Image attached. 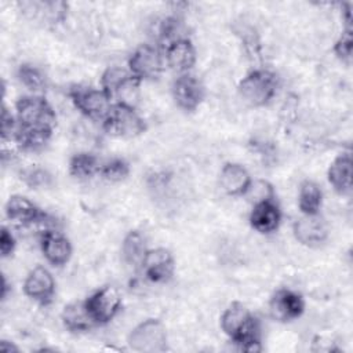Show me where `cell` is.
Returning <instances> with one entry per match:
<instances>
[{
    "label": "cell",
    "mask_w": 353,
    "mask_h": 353,
    "mask_svg": "<svg viewBox=\"0 0 353 353\" xmlns=\"http://www.w3.org/2000/svg\"><path fill=\"white\" fill-rule=\"evenodd\" d=\"M279 87L277 74L266 69H254L239 83V95L250 106L268 105L276 95Z\"/></svg>",
    "instance_id": "6da1fadb"
},
{
    "label": "cell",
    "mask_w": 353,
    "mask_h": 353,
    "mask_svg": "<svg viewBox=\"0 0 353 353\" xmlns=\"http://www.w3.org/2000/svg\"><path fill=\"white\" fill-rule=\"evenodd\" d=\"M102 121L105 132L117 138H134L146 131V123L135 108L121 102L112 103Z\"/></svg>",
    "instance_id": "7a4b0ae2"
},
{
    "label": "cell",
    "mask_w": 353,
    "mask_h": 353,
    "mask_svg": "<svg viewBox=\"0 0 353 353\" xmlns=\"http://www.w3.org/2000/svg\"><path fill=\"white\" fill-rule=\"evenodd\" d=\"M17 120L22 127L52 130L57 123V116L52 106L44 97L26 95L21 97L17 103Z\"/></svg>",
    "instance_id": "3957f363"
},
{
    "label": "cell",
    "mask_w": 353,
    "mask_h": 353,
    "mask_svg": "<svg viewBox=\"0 0 353 353\" xmlns=\"http://www.w3.org/2000/svg\"><path fill=\"white\" fill-rule=\"evenodd\" d=\"M128 345L132 350L143 353L164 352L167 349L165 327L157 319H148L131 331Z\"/></svg>",
    "instance_id": "277c9868"
},
{
    "label": "cell",
    "mask_w": 353,
    "mask_h": 353,
    "mask_svg": "<svg viewBox=\"0 0 353 353\" xmlns=\"http://www.w3.org/2000/svg\"><path fill=\"white\" fill-rule=\"evenodd\" d=\"M128 68L138 80H156L160 77L164 63L160 50L150 44H141L128 58Z\"/></svg>",
    "instance_id": "5b68a950"
},
{
    "label": "cell",
    "mask_w": 353,
    "mask_h": 353,
    "mask_svg": "<svg viewBox=\"0 0 353 353\" xmlns=\"http://www.w3.org/2000/svg\"><path fill=\"white\" fill-rule=\"evenodd\" d=\"M84 302L94 323L101 325L109 323L119 313L121 307V295L117 288L106 285L91 294Z\"/></svg>",
    "instance_id": "8992f818"
},
{
    "label": "cell",
    "mask_w": 353,
    "mask_h": 353,
    "mask_svg": "<svg viewBox=\"0 0 353 353\" xmlns=\"http://www.w3.org/2000/svg\"><path fill=\"white\" fill-rule=\"evenodd\" d=\"M69 97L74 108L87 117L103 119L112 106V99L103 90L92 87H73Z\"/></svg>",
    "instance_id": "52a82bcc"
},
{
    "label": "cell",
    "mask_w": 353,
    "mask_h": 353,
    "mask_svg": "<svg viewBox=\"0 0 353 353\" xmlns=\"http://www.w3.org/2000/svg\"><path fill=\"white\" fill-rule=\"evenodd\" d=\"M204 94V85L194 74L183 73L172 83V98L176 106L185 112H194L201 105Z\"/></svg>",
    "instance_id": "ba28073f"
},
{
    "label": "cell",
    "mask_w": 353,
    "mask_h": 353,
    "mask_svg": "<svg viewBox=\"0 0 353 353\" xmlns=\"http://www.w3.org/2000/svg\"><path fill=\"white\" fill-rule=\"evenodd\" d=\"M303 310H305L303 296L299 292L288 288L277 290L272 295L269 302L270 316L280 323L292 321L301 317Z\"/></svg>",
    "instance_id": "9c48e42d"
},
{
    "label": "cell",
    "mask_w": 353,
    "mask_h": 353,
    "mask_svg": "<svg viewBox=\"0 0 353 353\" xmlns=\"http://www.w3.org/2000/svg\"><path fill=\"white\" fill-rule=\"evenodd\" d=\"M21 11L32 21L44 25H57L66 19L69 6L65 1H21Z\"/></svg>",
    "instance_id": "30bf717a"
},
{
    "label": "cell",
    "mask_w": 353,
    "mask_h": 353,
    "mask_svg": "<svg viewBox=\"0 0 353 353\" xmlns=\"http://www.w3.org/2000/svg\"><path fill=\"white\" fill-rule=\"evenodd\" d=\"M141 266L148 280L153 283L168 281L174 276L175 270L174 256L165 248L148 250Z\"/></svg>",
    "instance_id": "8fae6325"
},
{
    "label": "cell",
    "mask_w": 353,
    "mask_h": 353,
    "mask_svg": "<svg viewBox=\"0 0 353 353\" xmlns=\"http://www.w3.org/2000/svg\"><path fill=\"white\" fill-rule=\"evenodd\" d=\"M23 292L40 305L51 303L55 294V281L52 274L43 266H36L25 279Z\"/></svg>",
    "instance_id": "7c38bea8"
},
{
    "label": "cell",
    "mask_w": 353,
    "mask_h": 353,
    "mask_svg": "<svg viewBox=\"0 0 353 353\" xmlns=\"http://www.w3.org/2000/svg\"><path fill=\"white\" fill-rule=\"evenodd\" d=\"M295 239L307 247H319L328 237L325 222L317 215H303L294 223Z\"/></svg>",
    "instance_id": "4fadbf2b"
},
{
    "label": "cell",
    "mask_w": 353,
    "mask_h": 353,
    "mask_svg": "<svg viewBox=\"0 0 353 353\" xmlns=\"http://www.w3.org/2000/svg\"><path fill=\"white\" fill-rule=\"evenodd\" d=\"M6 215L11 222L22 226L43 222L47 218L36 204L21 194H14L8 199L6 204Z\"/></svg>",
    "instance_id": "5bb4252c"
},
{
    "label": "cell",
    "mask_w": 353,
    "mask_h": 353,
    "mask_svg": "<svg viewBox=\"0 0 353 353\" xmlns=\"http://www.w3.org/2000/svg\"><path fill=\"white\" fill-rule=\"evenodd\" d=\"M167 65L181 74L188 73L196 63V50L193 43L186 37H179L167 44L165 48Z\"/></svg>",
    "instance_id": "9a60e30c"
},
{
    "label": "cell",
    "mask_w": 353,
    "mask_h": 353,
    "mask_svg": "<svg viewBox=\"0 0 353 353\" xmlns=\"http://www.w3.org/2000/svg\"><path fill=\"white\" fill-rule=\"evenodd\" d=\"M40 247L46 259L54 266L65 265L72 256L70 241L57 230H46L40 237Z\"/></svg>",
    "instance_id": "2e32d148"
},
{
    "label": "cell",
    "mask_w": 353,
    "mask_h": 353,
    "mask_svg": "<svg viewBox=\"0 0 353 353\" xmlns=\"http://www.w3.org/2000/svg\"><path fill=\"white\" fill-rule=\"evenodd\" d=\"M252 179L250 172L237 163H226L219 174V185L229 196H244Z\"/></svg>",
    "instance_id": "e0dca14e"
},
{
    "label": "cell",
    "mask_w": 353,
    "mask_h": 353,
    "mask_svg": "<svg viewBox=\"0 0 353 353\" xmlns=\"http://www.w3.org/2000/svg\"><path fill=\"white\" fill-rule=\"evenodd\" d=\"M281 221V212L274 200H265L254 204L250 214V225L259 233L274 232Z\"/></svg>",
    "instance_id": "ac0fdd59"
},
{
    "label": "cell",
    "mask_w": 353,
    "mask_h": 353,
    "mask_svg": "<svg viewBox=\"0 0 353 353\" xmlns=\"http://www.w3.org/2000/svg\"><path fill=\"white\" fill-rule=\"evenodd\" d=\"M328 182L339 194H350L352 192V156L342 153L334 159L328 168Z\"/></svg>",
    "instance_id": "d6986e66"
},
{
    "label": "cell",
    "mask_w": 353,
    "mask_h": 353,
    "mask_svg": "<svg viewBox=\"0 0 353 353\" xmlns=\"http://www.w3.org/2000/svg\"><path fill=\"white\" fill-rule=\"evenodd\" d=\"M62 323L70 332H85L97 325L87 310L85 302H73L63 307Z\"/></svg>",
    "instance_id": "ffe728a7"
},
{
    "label": "cell",
    "mask_w": 353,
    "mask_h": 353,
    "mask_svg": "<svg viewBox=\"0 0 353 353\" xmlns=\"http://www.w3.org/2000/svg\"><path fill=\"white\" fill-rule=\"evenodd\" d=\"M251 316L252 313L241 302H233L221 316V328L230 336V339H233L245 327Z\"/></svg>",
    "instance_id": "44dd1931"
},
{
    "label": "cell",
    "mask_w": 353,
    "mask_h": 353,
    "mask_svg": "<svg viewBox=\"0 0 353 353\" xmlns=\"http://www.w3.org/2000/svg\"><path fill=\"white\" fill-rule=\"evenodd\" d=\"M323 203V192L313 181H303L299 186L298 207L303 215H317Z\"/></svg>",
    "instance_id": "7402d4cb"
},
{
    "label": "cell",
    "mask_w": 353,
    "mask_h": 353,
    "mask_svg": "<svg viewBox=\"0 0 353 353\" xmlns=\"http://www.w3.org/2000/svg\"><path fill=\"white\" fill-rule=\"evenodd\" d=\"M51 135L52 130L19 125L18 132L15 135V142L23 150H39L48 143Z\"/></svg>",
    "instance_id": "603a6c76"
},
{
    "label": "cell",
    "mask_w": 353,
    "mask_h": 353,
    "mask_svg": "<svg viewBox=\"0 0 353 353\" xmlns=\"http://www.w3.org/2000/svg\"><path fill=\"white\" fill-rule=\"evenodd\" d=\"M146 251L148 250L143 236L138 230L128 232L121 244V254L124 261L132 266L142 265Z\"/></svg>",
    "instance_id": "cb8c5ba5"
},
{
    "label": "cell",
    "mask_w": 353,
    "mask_h": 353,
    "mask_svg": "<svg viewBox=\"0 0 353 353\" xmlns=\"http://www.w3.org/2000/svg\"><path fill=\"white\" fill-rule=\"evenodd\" d=\"M98 159L87 152H80L72 156L69 161V174L77 179H88L99 172Z\"/></svg>",
    "instance_id": "d4e9b609"
},
{
    "label": "cell",
    "mask_w": 353,
    "mask_h": 353,
    "mask_svg": "<svg viewBox=\"0 0 353 353\" xmlns=\"http://www.w3.org/2000/svg\"><path fill=\"white\" fill-rule=\"evenodd\" d=\"M131 77H132L131 72H127L120 66H110L101 76V90H103L110 99H114L119 90Z\"/></svg>",
    "instance_id": "484cf974"
},
{
    "label": "cell",
    "mask_w": 353,
    "mask_h": 353,
    "mask_svg": "<svg viewBox=\"0 0 353 353\" xmlns=\"http://www.w3.org/2000/svg\"><path fill=\"white\" fill-rule=\"evenodd\" d=\"M18 79L19 81L28 87L30 91H41L46 87V76L44 73L32 63H22L18 68Z\"/></svg>",
    "instance_id": "4316f807"
},
{
    "label": "cell",
    "mask_w": 353,
    "mask_h": 353,
    "mask_svg": "<svg viewBox=\"0 0 353 353\" xmlns=\"http://www.w3.org/2000/svg\"><path fill=\"white\" fill-rule=\"evenodd\" d=\"M99 174L103 179L109 182H120L125 179L130 174V164L120 157L112 159L101 165Z\"/></svg>",
    "instance_id": "83f0119b"
},
{
    "label": "cell",
    "mask_w": 353,
    "mask_h": 353,
    "mask_svg": "<svg viewBox=\"0 0 353 353\" xmlns=\"http://www.w3.org/2000/svg\"><path fill=\"white\" fill-rule=\"evenodd\" d=\"M234 32L241 39V43H243L245 51L251 57H259L261 46H259V39H258V34H256L255 29L251 25L239 23L234 28Z\"/></svg>",
    "instance_id": "f1b7e54d"
},
{
    "label": "cell",
    "mask_w": 353,
    "mask_h": 353,
    "mask_svg": "<svg viewBox=\"0 0 353 353\" xmlns=\"http://www.w3.org/2000/svg\"><path fill=\"white\" fill-rule=\"evenodd\" d=\"M251 203L256 204L265 200H273L274 199V192L273 188L269 182L266 181H254L248 186L245 194H244Z\"/></svg>",
    "instance_id": "f546056e"
},
{
    "label": "cell",
    "mask_w": 353,
    "mask_h": 353,
    "mask_svg": "<svg viewBox=\"0 0 353 353\" xmlns=\"http://www.w3.org/2000/svg\"><path fill=\"white\" fill-rule=\"evenodd\" d=\"M334 52L335 55L346 65H350L352 62V52H353V37H352V29H345L339 39L334 44Z\"/></svg>",
    "instance_id": "4dcf8cb0"
},
{
    "label": "cell",
    "mask_w": 353,
    "mask_h": 353,
    "mask_svg": "<svg viewBox=\"0 0 353 353\" xmlns=\"http://www.w3.org/2000/svg\"><path fill=\"white\" fill-rule=\"evenodd\" d=\"M18 127H19V123H17L14 116L7 110L6 106H3V110H1V141L3 142L11 141V139L15 141Z\"/></svg>",
    "instance_id": "1f68e13d"
},
{
    "label": "cell",
    "mask_w": 353,
    "mask_h": 353,
    "mask_svg": "<svg viewBox=\"0 0 353 353\" xmlns=\"http://www.w3.org/2000/svg\"><path fill=\"white\" fill-rule=\"evenodd\" d=\"M22 178L25 181L26 185H29L30 188H40V186H46L51 176L50 174L43 170V168H39V167H32V168H28L23 174H22Z\"/></svg>",
    "instance_id": "d6a6232c"
},
{
    "label": "cell",
    "mask_w": 353,
    "mask_h": 353,
    "mask_svg": "<svg viewBox=\"0 0 353 353\" xmlns=\"http://www.w3.org/2000/svg\"><path fill=\"white\" fill-rule=\"evenodd\" d=\"M14 248H15V239L11 234V232L7 228L3 226L1 233H0V252H1V256L6 258V256L11 255Z\"/></svg>",
    "instance_id": "836d02e7"
},
{
    "label": "cell",
    "mask_w": 353,
    "mask_h": 353,
    "mask_svg": "<svg viewBox=\"0 0 353 353\" xmlns=\"http://www.w3.org/2000/svg\"><path fill=\"white\" fill-rule=\"evenodd\" d=\"M0 349L7 350V352H18L19 350L14 343H10L8 341H1L0 342Z\"/></svg>",
    "instance_id": "e575fe53"
},
{
    "label": "cell",
    "mask_w": 353,
    "mask_h": 353,
    "mask_svg": "<svg viewBox=\"0 0 353 353\" xmlns=\"http://www.w3.org/2000/svg\"><path fill=\"white\" fill-rule=\"evenodd\" d=\"M1 298L3 299H6V296H7V291H8V284H7V280H6V277L3 276L1 277Z\"/></svg>",
    "instance_id": "d590c367"
}]
</instances>
